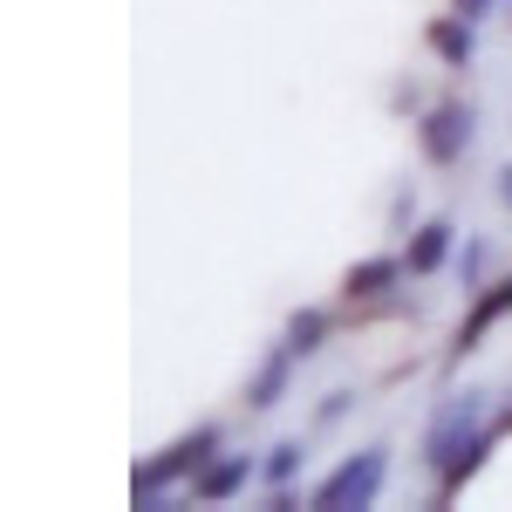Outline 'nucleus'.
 I'll return each instance as SVG.
<instances>
[{"instance_id": "obj_1", "label": "nucleus", "mask_w": 512, "mask_h": 512, "mask_svg": "<svg viewBox=\"0 0 512 512\" xmlns=\"http://www.w3.org/2000/svg\"><path fill=\"white\" fill-rule=\"evenodd\" d=\"M226 451V431L219 424H198V431H185V437H171L164 451H151L137 472H130V499H137V512H178V485H192L212 458Z\"/></svg>"}, {"instance_id": "obj_2", "label": "nucleus", "mask_w": 512, "mask_h": 512, "mask_svg": "<svg viewBox=\"0 0 512 512\" xmlns=\"http://www.w3.org/2000/svg\"><path fill=\"white\" fill-rule=\"evenodd\" d=\"M478 431H492V390H472V383H465V390H451L431 410V424H424V437H417V465L437 478Z\"/></svg>"}, {"instance_id": "obj_3", "label": "nucleus", "mask_w": 512, "mask_h": 512, "mask_svg": "<svg viewBox=\"0 0 512 512\" xmlns=\"http://www.w3.org/2000/svg\"><path fill=\"white\" fill-rule=\"evenodd\" d=\"M383 478H390V444H362L321 485H308L301 499H308V512H362L383 499Z\"/></svg>"}, {"instance_id": "obj_4", "label": "nucleus", "mask_w": 512, "mask_h": 512, "mask_svg": "<svg viewBox=\"0 0 512 512\" xmlns=\"http://www.w3.org/2000/svg\"><path fill=\"white\" fill-rule=\"evenodd\" d=\"M472 144H478V103L472 96H437L431 110L417 117V151L437 171H458V164L472 158Z\"/></svg>"}, {"instance_id": "obj_5", "label": "nucleus", "mask_w": 512, "mask_h": 512, "mask_svg": "<svg viewBox=\"0 0 512 512\" xmlns=\"http://www.w3.org/2000/svg\"><path fill=\"white\" fill-rule=\"evenodd\" d=\"M451 253H458V219H451V212H431V219H417V226L403 233V267H410V280L444 274Z\"/></svg>"}, {"instance_id": "obj_6", "label": "nucleus", "mask_w": 512, "mask_h": 512, "mask_svg": "<svg viewBox=\"0 0 512 512\" xmlns=\"http://www.w3.org/2000/svg\"><path fill=\"white\" fill-rule=\"evenodd\" d=\"M506 315H512V280H485V287L472 294V315L458 321V342H451V355H444V369H458L472 349H485V335H492Z\"/></svg>"}, {"instance_id": "obj_7", "label": "nucleus", "mask_w": 512, "mask_h": 512, "mask_svg": "<svg viewBox=\"0 0 512 512\" xmlns=\"http://www.w3.org/2000/svg\"><path fill=\"white\" fill-rule=\"evenodd\" d=\"M253 478H260V458H253V451H219L185 492H192V506H226V499H239Z\"/></svg>"}, {"instance_id": "obj_8", "label": "nucleus", "mask_w": 512, "mask_h": 512, "mask_svg": "<svg viewBox=\"0 0 512 512\" xmlns=\"http://www.w3.org/2000/svg\"><path fill=\"white\" fill-rule=\"evenodd\" d=\"M294 376H301V355L287 349V342H274V349H267V362L253 369L246 396H239V403H246V417H267V410H280V403H287V390H294Z\"/></svg>"}, {"instance_id": "obj_9", "label": "nucleus", "mask_w": 512, "mask_h": 512, "mask_svg": "<svg viewBox=\"0 0 512 512\" xmlns=\"http://www.w3.org/2000/svg\"><path fill=\"white\" fill-rule=\"evenodd\" d=\"M403 280H410V267H403V246H396V253H369V260H355L349 274H342V294L376 308V301H390Z\"/></svg>"}, {"instance_id": "obj_10", "label": "nucleus", "mask_w": 512, "mask_h": 512, "mask_svg": "<svg viewBox=\"0 0 512 512\" xmlns=\"http://www.w3.org/2000/svg\"><path fill=\"white\" fill-rule=\"evenodd\" d=\"M424 48H431L444 69H472L478 62V21H465V14H437L431 28H424Z\"/></svg>"}, {"instance_id": "obj_11", "label": "nucleus", "mask_w": 512, "mask_h": 512, "mask_svg": "<svg viewBox=\"0 0 512 512\" xmlns=\"http://www.w3.org/2000/svg\"><path fill=\"white\" fill-rule=\"evenodd\" d=\"M328 335H335V315H328V308H294L287 328H280V342L301 355V362H315V355L328 349Z\"/></svg>"}, {"instance_id": "obj_12", "label": "nucleus", "mask_w": 512, "mask_h": 512, "mask_svg": "<svg viewBox=\"0 0 512 512\" xmlns=\"http://www.w3.org/2000/svg\"><path fill=\"white\" fill-rule=\"evenodd\" d=\"M308 451H315L308 437H280L274 451L260 458V485H267V492H274V485H294V478L308 472Z\"/></svg>"}, {"instance_id": "obj_13", "label": "nucleus", "mask_w": 512, "mask_h": 512, "mask_svg": "<svg viewBox=\"0 0 512 512\" xmlns=\"http://www.w3.org/2000/svg\"><path fill=\"white\" fill-rule=\"evenodd\" d=\"M485 267H492V246H485L478 233H465V246L451 253V274H458V287H465V294H478V287H485Z\"/></svg>"}, {"instance_id": "obj_14", "label": "nucleus", "mask_w": 512, "mask_h": 512, "mask_svg": "<svg viewBox=\"0 0 512 512\" xmlns=\"http://www.w3.org/2000/svg\"><path fill=\"white\" fill-rule=\"evenodd\" d=\"M355 403H362V396H355V390H328V396H321V410H315V431H335V424L349 417Z\"/></svg>"}, {"instance_id": "obj_15", "label": "nucleus", "mask_w": 512, "mask_h": 512, "mask_svg": "<svg viewBox=\"0 0 512 512\" xmlns=\"http://www.w3.org/2000/svg\"><path fill=\"white\" fill-rule=\"evenodd\" d=\"M410 226H417V192H410V185H403V192L390 198V233L403 239V233H410Z\"/></svg>"}, {"instance_id": "obj_16", "label": "nucleus", "mask_w": 512, "mask_h": 512, "mask_svg": "<svg viewBox=\"0 0 512 512\" xmlns=\"http://www.w3.org/2000/svg\"><path fill=\"white\" fill-rule=\"evenodd\" d=\"M492 7H499V0H451V14H465V21H485Z\"/></svg>"}, {"instance_id": "obj_17", "label": "nucleus", "mask_w": 512, "mask_h": 512, "mask_svg": "<svg viewBox=\"0 0 512 512\" xmlns=\"http://www.w3.org/2000/svg\"><path fill=\"white\" fill-rule=\"evenodd\" d=\"M492 431H499V437H512V403H499V410H492Z\"/></svg>"}, {"instance_id": "obj_18", "label": "nucleus", "mask_w": 512, "mask_h": 512, "mask_svg": "<svg viewBox=\"0 0 512 512\" xmlns=\"http://www.w3.org/2000/svg\"><path fill=\"white\" fill-rule=\"evenodd\" d=\"M499 205H506V212H512V164H506V171H499Z\"/></svg>"}, {"instance_id": "obj_19", "label": "nucleus", "mask_w": 512, "mask_h": 512, "mask_svg": "<svg viewBox=\"0 0 512 512\" xmlns=\"http://www.w3.org/2000/svg\"><path fill=\"white\" fill-rule=\"evenodd\" d=\"M506 21H512V0H506Z\"/></svg>"}, {"instance_id": "obj_20", "label": "nucleus", "mask_w": 512, "mask_h": 512, "mask_svg": "<svg viewBox=\"0 0 512 512\" xmlns=\"http://www.w3.org/2000/svg\"><path fill=\"white\" fill-rule=\"evenodd\" d=\"M499 7H506V0H499Z\"/></svg>"}]
</instances>
